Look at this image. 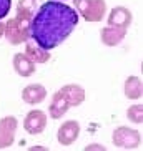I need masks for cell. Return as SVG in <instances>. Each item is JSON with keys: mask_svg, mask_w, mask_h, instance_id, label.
<instances>
[{"mask_svg": "<svg viewBox=\"0 0 143 151\" xmlns=\"http://www.w3.org/2000/svg\"><path fill=\"white\" fill-rule=\"evenodd\" d=\"M78 25V14L67 4L48 0L37 10L30 23V37L45 50L57 48Z\"/></svg>", "mask_w": 143, "mask_h": 151, "instance_id": "cell-1", "label": "cell"}, {"mask_svg": "<svg viewBox=\"0 0 143 151\" xmlns=\"http://www.w3.org/2000/svg\"><path fill=\"white\" fill-rule=\"evenodd\" d=\"M30 23L32 18L28 17H20V15H15V17L9 18V22L5 23V38L10 45H22L32 38L30 37Z\"/></svg>", "mask_w": 143, "mask_h": 151, "instance_id": "cell-2", "label": "cell"}, {"mask_svg": "<svg viewBox=\"0 0 143 151\" xmlns=\"http://www.w3.org/2000/svg\"><path fill=\"white\" fill-rule=\"evenodd\" d=\"M78 17H83L87 22L97 23L102 22L107 14V2L105 0H73Z\"/></svg>", "mask_w": 143, "mask_h": 151, "instance_id": "cell-3", "label": "cell"}, {"mask_svg": "<svg viewBox=\"0 0 143 151\" xmlns=\"http://www.w3.org/2000/svg\"><path fill=\"white\" fill-rule=\"evenodd\" d=\"M112 141L115 146L121 150H136L142 143V136L136 129L128 126H118L112 134Z\"/></svg>", "mask_w": 143, "mask_h": 151, "instance_id": "cell-4", "label": "cell"}, {"mask_svg": "<svg viewBox=\"0 0 143 151\" xmlns=\"http://www.w3.org/2000/svg\"><path fill=\"white\" fill-rule=\"evenodd\" d=\"M18 121L15 116H5L0 120V150H7L14 145Z\"/></svg>", "mask_w": 143, "mask_h": 151, "instance_id": "cell-5", "label": "cell"}, {"mask_svg": "<svg viewBox=\"0 0 143 151\" xmlns=\"http://www.w3.org/2000/svg\"><path fill=\"white\" fill-rule=\"evenodd\" d=\"M78 136H80V123L75 120H68L65 123H62L57 131V141L62 146L73 145L78 139Z\"/></svg>", "mask_w": 143, "mask_h": 151, "instance_id": "cell-6", "label": "cell"}, {"mask_svg": "<svg viewBox=\"0 0 143 151\" xmlns=\"http://www.w3.org/2000/svg\"><path fill=\"white\" fill-rule=\"evenodd\" d=\"M23 128L30 134H40L47 128V113L42 110H32L23 120Z\"/></svg>", "mask_w": 143, "mask_h": 151, "instance_id": "cell-7", "label": "cell"}, {"mask_svg": "<svg viewBox=\"0 0 143 151\" xmlns=\"http://www.w3.org/2000/svg\"><path fill=\"white\" fill-rule=\"evenodd\" d=\"M133 22V14L126 7H113L108 14V27L128 28Z\"/></svg>", "mask_w": 143, "mask_h": 151, "instance_id": "cell-8", "label": "cell"}, {"mask_svg": "<svg viewBox=\"0 0 143 151\" xmlns=\"http://www.w3.org/2000/svg\"><path fill=\"white\" fill-rule=\"evenodd\" d=\"M47 98V88L40 83H32L27 85L22 90V100L27 105H38Z\"/></svg>", "mask_w": 143, "mask_h": 151, "instance_id": "cell-9", "label": "cell"}, {"mask_svg": "<svg viewBox=\"0 0 143 151\" xmlns=\"http://www.w3.org/2000/svg\"><path fill=\"white\" fill-rule=\"evenodd\" d=\"M58 91H60L62 96L68 101L70 108L78 106V105H82V103L85 101V90L82 88L80 85H65V86H62Z\"/></svg>", "mask_w": 143, "mask_h": 151, "instance_id": "cell-10", "label": "cell"}, {"mask_svg": "<svg viewBox=\"0 0 143 151\" xmlns=\"http://www.w3.org/2000/svg\"><path fill=\"white\" fill-rule=\"evenodd\" d=\"M23 53L27 55V57L30 58L35 65H37V63H47L50 60L48 50L42 48V47L37 43L33 38H28V40L25 42V52H23Z\"/></svg>", "mask_w": 143, "mask_h": 151, "instance_id": "cell-11", "label": "cell"}, {"mask_svg": "<svg viewBox=\"0 0 143 151\" xmlns=\"http://www.w3.org/2000/svg\"><path fill=\"white\" fill-rule=\"evenodd\" d=\"M12 65H14L15 73L20 75V76H23V78L32 76L33 73H35V70H37L35 63L32 62L25 53H15L14 60H12Z\"/></svg>", "mask_w": 143, "mask_h": 151, "instance_id": "cell-12", "label": "cell"}, {"mask_svg": "<svg viewBox=\"0 0 143 151\" xmlns=\"http://www.w3.org/2000/svg\"><path fill=\"white\" fill-rule=\"evenodd\" d=\"M126 35V28H118V27H105L100 32V40L107 47H116L123 42Z\"/></svg>", "mask_w": 143, "mask_h": 151, "instance_id": "cell-13", "label": "cell"}, {"mask_svg": "<svg viewBox=\"0 0 143 151\" xmlns=\"http://www.w3.org/2000/svg\"><path fill=\"white\" fill-rule=\"evenodd\" d=\"M70 110V105L65 98L62 96L60 91H55L53 96H52V101H50V106H48V115L52 120H60L67 111Z\"/></svg>", "mask_w": 143, "mask_h": 151, "instance_id": "cell-14", "label": "cell"}, {"mask_svg": "<svg viewBox=\"0 0 143 151\" xmlns=\"http://www.w3.org/2000/svg\"><path fill=\"white\" fill-rule=\"evenodd\" d=\"M123 91H125V96L128 100H138L143 95V86H142V80L138 76H128L125 80V85H123Z\"/></svg>", "mask_w": 143, "mask_h": 151, "instance_id": "cell-15", "label": "cell"}, {"mask_svg": "<svg viewBox=\"0 0 143 151\" xmlns=\"http://www.w3.org/2000/svg\"><path fill=\"white\" fill-rule=\"evenodd\" d=\"M37 0H18L17 4V15L20 17H28V18H33L35 15V4Z\"/></svg>", "mask_w": 143, "mask_h": 151, "instance_id": "cell-16", "label": "cell"}, {"mask_svg": "<svg viewBox=\"0 0 143 151\" xmlns=\"http://www.w3.org/2000/svg\"><path fill=\"white\" fill-rule=\"evenodd\" d=\"M126 118L135 124H142L143 123V106L142 105H131V106H128Z\"/></svg>", "mask_w": 143, "mask_h": 151, "instance_id": "cell-17", "label": "cell"}, {"mask_svg": "<svg viewBox=\"0 0 143 151\" xmlns=\"http://www.w3.org/2000/svg\"><path fill=\"white\" fill-rule=\"evenodd\" d=\"M10 9H12V0H0V20L9 15Z\"/></svg>", "mask_w": 143, "mask_h": 151, "instance_id": "cell-18", "label": "cell"}, {"mask_svg": "<svg viewBox=\"0 0 143 151\" xmlns=\"http://www.w3.org/2000/svg\"><path fill=\"white\" fill-rule=\"evenodd\" d=\"M92 150H97V151H105L107 148L102 146V145H97V143H93V145H90V146L85 148V151H92Z\"/></svg>", "mask_w": 143, "mask_h": 151, "instance_id": "cell-19", "label": "cell"}, {"mask_svg": "<svg viewBox=\"0 0 143 151\" xmlns=\"http://www.w3.org/2000/svg\"><path fill=\"white\" fill-rule=\"evenodd\" d=\"M5 35V23H2L0 22V38Z\"/></svg>", "mask_w": 143, "mask_h": 151, "instance_id": "cell-20", "label": "cell"}]
</instances>
